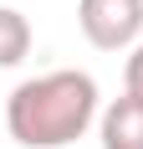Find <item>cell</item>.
Masks as SVG:
<instances>
[{
    "label": "cell",
    "mask_w": 143,
    "mask_h": 149,
    "mask_svg": "<svg viewBox=\"0 0 143 149\" xmlns=\"http://www.w3.org/2000/svg\"><path fill=\"white\" fill-rule=\"evenodd\" d=\"M97 82L77 67L31 77L5 98V129L26 149H67L97 123Z\"/></svg>",
    "instance_id": "6da1fadb"
},
{
    "label": "cell",
    "mask_w": 143,
    "mask_h": 149,
    "mask_svg": "<svg viewBox=\"0 0 143 149\" xmlns=\"http://www.w3.org/2000/svg\"><path fill=\"white\" fill-rule=\"evenodd\" d=\"M26 52H31V21L10 5H0V67L26 62Z\"/></svg>",
    "instance_id": "277c9868"
},
{
    "label": "cell",
    "mask_w": 143,
    "mask_h": 149,
    "mask_svg": "<svg viewBox=\"0 0 143 149\" xmlns=\"http://www.w3.org/2000/svg\"><path fill=\"white\" fill-rule=\"evenodd\" d=\"M77 26L97 52H123L143 36V0H77Z\"/></svg>",
    "instance_id": "7a4b0ae2"
},
{
    "label": "cell",
    "mask_w": 143,
    "mask_h": 149,
    "mask_svg": "<svg viewBox=\"0 0 143 149\" xmlns=\"http://www.w3.org/2000/svg\"><path fill=\"white\" fill-rule=\"evenodd\" d=\"M97 134H102V149H143V103L133 93L113 98L97 118Z\"/></svg>",
    "instance_id": "3957f363"
},
{
    "label": "cell",
    "mask_w": 143,
    "mask_h": 149,
    "mask_svg": "<svg viewBox=\"0 0 143 149\" xmlns=\"http://www.w3.org/2000/svg\"><path fill=\"white\" fill-rule=\"evenodd\" d=\"M123 93H133L143 103V41L133 46V57H128V67H123Z\"/></svg>",
    "instance_id": "5b68a950"
}]
</instances>
